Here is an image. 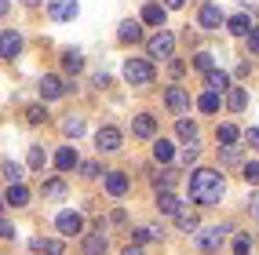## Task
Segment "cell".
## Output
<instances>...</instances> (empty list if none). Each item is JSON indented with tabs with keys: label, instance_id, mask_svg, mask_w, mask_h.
Segmentation results:
<instances>
[{
	"label": "cell",
	"instance_id": "obj_1",
	"mask_svg": "<svg viewBox=\"0 0 259 255\" xmlns=\"http://www.w3.org/2000/svg\"><path fill=\"white\" fill-rule=\"evenodd\" d=\"M223 190H227V186H223V175L215 168H197V172H190V197H194L201 208L219 204Z\"/></svg>",
	"mask_w": 259,
	"mask_h": 255
},
{
	"label": "cell",
	"instance_id": "obj_2",
	"mask_svg": "<svg viewBox=\"0 0 259 255\" xmlns=\"http://www.w3.org/2000/svg\"><path fill=\"white\" fill-rule=\"evenodd\" d=\"M124 80L132 84V88H143V84L153 80V66L146 59H128L124 62Z\"/></svg>",
	"mask_w": 259,
	"mask_h": 255
},
{
	"label": "cell",
	"instance_id": "obj_3",
	"mask_svg": "<svg viewBox=\"0 0 259 255\" xmlns=\"http://www.w3.org/2000/svg\"><path fill=\"white\" fill-rule=\"evenodd\" d=\"M146 51H150V59H171V51H176V37H171L168 29L153 33V37L146 40Z\"/></svg>",
	"mask_w": 259,
	"mask_h": 255
},
{
	"label": "cell",
	"instance_id": "obj_4",
	"mask_svg": "<svg viewBox=\"0 0 259 255\" xmlns=\"http://www.w3.org/2000/svg\"><path fill=\"white\" fill-rule=\"evenodd\" d=\"M230 233V226H208V230H201L197 233V248L201 251H219V244H223V237Z\"/></svg>",
	"mask_w": 259,
	"mask_h": 255
},
{
	"label": "cell",
	"instance_id": "obj_5",
	"mask_svg": "<svg viewBox=\"0 0 259 255\" xmlns=\"http://www.w3.org/2000/svg\"><path fill=\"white\" fill-rule=\"evenodd\" d=\"M164 106L176 113V117L190 113V91H186V88H168V91H164Z\"/></svg>",
	"mask_w": 259,
	"mask_h": 255
},
{
	"label": "cell",
	"instance_id": "obj_6",
	"mask_svg": "<svg viewBox=\"0 0 259 255\" xmlns=\"http://www.w3.org/2000/svg\"><path fill=\"white\" fill-rule=\"evenodd\" d=\"M95 146H99V153H117V149H120V131H117L113 124L99 128V131H95Z\"/></svg>",
	"mask_w": 259,
	"mask_h": 255
},
{
	"label": "cell",
	"instance_id": "obj_7",
	"mask_svg": "<svg viewBox=\"0 0 259 255\" xmlns=\"http://www.w3.org/2000/svg\"><path fill=\"white\" fill-rule=\"evenodd\" d=\"M77 0H48V15L55 22H70V19H77Z\"/></svg>",
	"mask_w": 259,
	"mask_h": 255
},
{
	"label": "cell",
	"instance_id": "obj_8",
	"mask_svg": "<svg viewBox=\"0 0 259 255\" xmlns=\"http://www.w3.org/2000/svg\"><path fill=\"white\" fill-rule=\"evenodd\" d=\"M19 51H22V37L15 29H4V33H0V55H4L8 62H15V59H19Z\"/></svg>",
	"mask_w": 259,
	"mask_h": 255
},
{
	"label": "cell",
	"instance_id": "obj_9",
	"mask_svg": "<svg viewBox=\"0 0 259 255\" xmlns=\"http://www.w3.org/2000/svg\"><path fill=\"white\" fill-rule=\"evenodd\" d=\"M197 22H201L204 29H219L223 22H227V15H223V8H219V4H201Z\"/></svg>",
	"mask_w": 259,
	"mask_h": 255
},
{
	"label": "cell",
	"instance_id": "obj_10",
	"mask_svg": "<svg viewBox=\"0 0 259 255\" xmlns=\"http://www.w3.org/2000/svg\"><path fill=\"white\" fill-rule=\"evenodd\" d=\"M66 95V80L62 77H40V98H48V102H55V98H62Z\"/></svg>",
	"mask_w": 259,
	"mask_h": 255
},
{
	"label": "cell",
	"instance_id": "obj_11",
	"mask_svg": "<svg viewBox=\"0 0 259 255\" xmlns=\"http://www.w3.org/2000/svg\"><path fill=\"white\" fill-rule=\"evenodd\" d=\"M117 40H124V44H139V40H143V22L124 19V22L117 26Z\"/></svg>",
	"mask_w": 259,
	"mask_h": 255
},
{
	"label": "cell",
	"instance_id": "obj_12",
	"mask_svg": "<svg viewBox=\"0 0 259 255\" xmlns=\"http://www.w3.org/2000/svg\"><path fill=\"white\" fill-rule=\"evenodd\" d=\"M55 226H59V233H66V237H73V233H80V215L77 212H59V219H55Z\"/></svg>",
	"mask_w": 259,
	"mask_h": 255
},
{
	"label": "cell",
	"instance_id": "obj_13",
	"mask_svg": "<svg viewBox=\"0 0 259 255\" xmlns=\"http://www.w3.org/2000/svg\"><path fill=\"white\" fill-rule=\"evenodd\" d=\"M132 131L139 135V139H153V135H157V121H153L150 113H139V117H135V124H132Z\"/></svg>",
	"mask_w": 259,
	"mask_h": 255
},
{
	"label": "cell",
	"instance_id": "obj_14",
	"mask_svg": "<svg viewBox=\"0 0 259 255\" xmlns=\"http://www.w3.org/2000/svg\"><path fill=\"white\" fill-rule=\"evenodd\" d=\"M106 248H110V241H106V233H88L84 237V255H106Z\"/></svg>",
	"mask_w": 259,
	"mask_h": 255
},
{
	"label": "cell",
	"instance_id": "obj_15",
	"mask_svg": "<svg viewBox=\"0 0 259 255\" xmlns=\"http://www.w3.org/2000/svg\"><path fill=\"white\" fill-rule=\"evenodd\" d=\"M128 186H132V182H128L124 172H106V190H110L113 197H124V193H128Z\"/></svg>",
	"mask_w": 259,
	"mask_h": 255
},
{
	"label": "cell",
	"instance_id": "obj_16",
	"mask_svg": "<svg viewBox=\"0 0 259 255\" xmlns=\"http://www.w3.org/2000/svg\"><path fill=\"white\" fill-rule=\"evenodd\" d=\"M77 164H80V161H77V149H73V146H62V149L55 153V168H59V172H73Z\"/></svg>",
	"mask_w": 259,
	"mask_h": 255
},
{
	"label": "cell",
	"instance_id": "obj_17",
	"mask_svg": "<svg viewBox=\"0 0 259 255\" xmlns=\"http://www.w3.org/2000/svg\"><path fill=\"white\" fill-rule=\"evenodd\" d=\"M4 200L11 204V208H22V204H29V190H26L22 182H11L8 193H4Z\"/></svg>",
	"mask_w": 259,
	"mask_h": 255
},
{
	"label": "cell",
	"instance_id": "obj_18",
	"mask_svg": "<svg viewBox=\"0 0 259 255\" xmlns=\"http://www.w3.org/2000/svg\"><path fill=\"white\" fill-rule=\"evenodd\" d=\"M227 29L234 33V37H248V33H252L255 26H252L248 15H234V19H227Z\"/></svg>",
	"mask_w": 259,
	"mask_h": 255
},
{
	"label": "cell",
	"instance_id": "obj_19",
	"mask_svg": "<svg viewBox=\"0 0 259 255\" xmlns=\"http://www.w3.org/2000/svg\"><path fill=\"white\" fill-rule=\"evenodd\" d=\"M164 19H168V8H161V4H146L143 8V22L146 26H164Z\"/></svg>",
	"mask_w": 259,
	"mask_h": 255
},
{
	"label": "cell",
	"instance_id": "obj_20",
	"mask_svg": "<svg viewBox=\"0 0 259 255\" xmlns=\"http://www.w3.org/2000/svg\"><path fill=\"white\" fill-rule=\"evenodd\" d=\"M204 88H208V91H227L230 88V77L223 70H212V73H204Z\"/></svg>",
	"mask_w": 259,
	"mask_h": 255
},
{
	"label": "cell",
	"instance_id": "obj_21",
	"mask_svg": "<svg viewBox=\"0 0 259 255\" xmlns=\"http://www.w3.org/2000/svg\"><path fill=\"white\" fill-rule=\"evenodd\" d=\"M157 212H164V215H176L179 212V200H176L171 190H157Z\"/></svg>",
	"mask_w": 259,
	"mask_h": 255
},
{
	"label": "cell",
	"instance_id": "obj_22",
	"mask_svg": "<svg viewBox=\"0 0 259 255\" xmlns=\"http://www.w3.org/2000/svg\"><path fill=\"white\" fill-rule=\"evenodd\" d=\"M176 226H179L183 233H194V230H197V212L179 208V212H176Z\"/></svg>",
	"mask_w": 259,
	"mask_h": 255
},
{
	"label": "cell",
	"instance_id": "obj_23",
	"mask_svg": "<svg viewBox=\"0 0 259 255\" xmlns=\"http://www.w3.org/2000/svg\"><path fill=\"white\" fill-rule=\"evenodd\" d=\"M33 251H44V255H66L62 241H44V237H37V241H29Z\"/></svg>",
	"mask_w": 259,
	"mask_h": 255
},
{
	"label": "cell",
	"instance_id": "obj_24",
	"mask_svg": "<svg viewBox=\"0 0 259 255\" xmlns=\"http://www.w3.org/2000/svg\"><path fill=\"white\" fill-rule=\"evenodd\" d=\"M62 70H66V73H80V70H84L80 51H73V47H70V51H62Z\"/></svg>",
	"mask_w": 259,
	"mask_h": 255
},
{
	"label": "cell",
	"instance_id": "obj_25",
	"mask_svg": "<svg viewBox=\"0 0 259 255\" xmlns=\"http://www.w3.org/2000/svg\"><path fill=\"white\" fill-rule=\"evenodd\" d=\"M227 106H230L234 113H241V110L248 106V91H245V88H230V95H227Z\"/></svg>",
	"mask_w": 259,
	"mask_h": 255
},
{
	"label": "cell",
	"instance_id": "obj_26",
	"mask_svg": "<svg viewBox=\"0 0 259 255\" xmlns=\"http://www.w3.org/2000/svg\"><path fill=\"white\" fill-rule=\"evenodd\" d=\"M161 226H139V230H132V237H135V244H143V241H161Z\"/></svg>",
	"mask_w": 259,
	"mask_h": 255
},
{
	"label": "cell",
	"instance_id": "obj_27",
	"mask_svg": "<svg viewBox=\"0 0 259 255\" xmlns=\"http://www.w3.org/2000/svg\"><path fill=\"white\" fill-rule=\"evenodd\" d=\"M153 157H157L161 164H168L171 157H176V146H171L168 139H157V142H153Z\"/></svg>",
	"mask_w": 259,
	"mask_h": 255
},
{
	"label": "cell",
	"instance_id": "obj_28",
	"mask_svg": "<svg viewBox=\"0 0 259 255\" xmlns=\"http://www.w3.org/2000/svg\"><path fill=\"white\" fill-rule=\"evenodd\" d=\"M62 135L80 139V135H84V117H66V121H62Z\"/></svg>",
	"mask_w": 259,
	"mask_h": 255
},
{
	"label": "cell",
	"instance_id": "obj_29",
	"mask_svg": "<svg viewBox=\"0 0 259 255\" xmlns=\"http://www.w3.org/2000/svg\"><path fill=\"white\" fill-rule=\"evenodd\" d=\"M176 131H179V139L197 142V124H194V121H186V117H179V121H176Z\"/></svg>",
	"mask_w": 259,
	"mask_h": 255
},
{
	"label": "cell",
	"instance_id": "obj_30",
	"mask_svg": "<svg viewBox=\"0 0 259 255\" xmlns=\"http://www.w3.org/2000/svg\"><path fill=\"white\" fill-rule=\"evenodd\" d=\"M215 139H219L223 146H234V142L241 139V131H237V124H219V131H215Z\"/></svg>",
	"mask_w": 259,
	"mask_h": 255
},
{
	"label": "cell",
	"instance_id": "obj_31",
	"mask_svg": "<svg viewBox=\"0 0 259 255\" xmlns=\"http://www.w3.org/2000/svg\"><path fill=\"white\" fill-rule=\"evenodd\" d=\"M197 110H201V113H215V110H219V91H204V95L197 98Z\"/></svg>",
	"mask_w": 259,
	"mask_h": 255
},
{
	"label": "cell",
	"instance_id": "obj_32",
	"mask_svg": "<svg viewBox=\"0 0 259 255\" xmlns=\"http://www.w3.org/2000/svg\"><path fill=\"white\" fill-rule=\"evenodd\" d=\"M194 66H197L201 73H212V70H215V59L208 55V51H197V55H194Z\"/></svg>",
	"mask_w": 259,
	"mask_h": 255
},
{
	"label": "cell",
	"instance_id": "obj_33",
	"mask_svg": "<svg viewBox=\"0 0 259 255\" xmlns=\"http://www.w3.org/2000/svg\"><path fill=\"white\" fill-rule=\"evenodd\" d=\"M26 161H29V168H37V172H40V168L48 164V153H44L40 146H29V157H26Z\"/></svg>",
	"mask_w": 259,
	"mask_h": 255
},
{
	"label": "cell",
	"instance_id": "obj_34",
	"mask_svg": "<svg viewBox=\"0 0 259 255\" xmlns=\"http://www.w3.org/2000/svg\"><path fill=\"white\" fill-rule=\"evenodd\" d=\"M26 121L29 124H44L48 121V110L44 106H26Z\"/></svg>",
	"mask_w": 259,
	"mask_h": 255
},
{
	"label": "cell",
	"instance_id": "obj_35",
	"mask_svg": "<svg viewBox=\"0 0 259 255\" xmlns=\"http://www.w3.org/2000/svg\"><path fill=\"white\" fill-rule=\"evenodd\" d=\"M153 182H157V190H171V182H176V172H171V168H164V172L153 175Z\"/></svg>",
	"mask_w": 259,
	"mask_h": 255
},
{
	"label": "cell",
	"instance_id": "obj_36",
	"mask_svg": "<svg viewBox=\"0 0 259 255\" xmlns=\"http://www.w3.org/2000/svg\"><path fill=\"white\" fill-rule=\"evenodd\" d=\"M4 179H8V182H22V164L4 161Z\"/></svg>",
	"mask_w": 259,
	"mask_h": 255
},
{
	"label": "cell",
	"instance_id": "obj_37",
	"mask_svg": "<svg viewBox=\"0 0 259 255\" xmlns=\"http://www.w3.org/2000/svg\"><path fill=\"white\" fill-rule=\"evenodd\" d=\"M241 179H245L248 186H255V182H259V164H255V161H248L245 168H241Z\"/></svg>",
	"mask_w": 259,
	"mask_h": 255
},
{
	"label": "cell",
	"instance_id": "obj_38",
	"mask_svg": "<svg viewBox=\"0 0 259 255\" xmlns=\"http://www.w3.org/2000/svg\"><path fill=\"white\" fill-rule=\"evenodd\" d=\"M219 157H223V164H227V168H230V164H241V149H237V146H223Z\"/></svg>",
	"mask_w": 259,
	"mask_h": 255
},
{
	"label": "cell",
	"instance_id": "obj_39",
	"mask_svg": "<svg viewBox=\"0 0 259 255\" xmlns=\"http://www.w3.org/2000/svg\"><path fill=\"white\" fill-rule=\"evenodd\" d=\"M62 193H66V182H62V179L44 182V197H62Z\"/></svg>",
	"mask_w": 259,
	"mask_h": 255
},
{
	"label": "cell",
	"instance_id": "obj_40",
	"mask_svg": "<svg viewBox=\"0 0 259 255\" xmlns=\"http://www.w3.org/2000/svg\"><path fill=\"white\" fill-rule=\"evenodd\" d=\"M252 251V237L248 233H237V241H234V255H248Z\"/></svg>",
	"mask_w": 259,
	"mask_h": 255
},
{
	"label": "cell",
	"instance_id": "obj_41",
	"mask_svg": "<svg viewBox=\"0 0 259 255\" xmlns=\"http://www.w3.org/2000/svg\"><path fill=\"white\" fill-rule=\"evenodd\" d=\"M197 157H201V149H197V142H190V146L183 149V164H197Z\"/></svg>",
	"mask_w": 259,
	"mask_h": 255
},
{
	"label": "cell",
	"instance_id": "obj_42",
	"mask_svg": "<svg viewBox=\"0 0 259 255\" xmlns=\"http://www.w3.org/2000/svg\"><path fill=\"white\" fill-rule=\"evenodd\" d=\"M80 172H84V179H99V164H80Z\"/></svg>",
	"mask_w": 259,
	"mask_h": 255
},
{
	"label": "cell",
	"instance_id": "obj_43",
	"mask_svg": "<svg viewBox=\"0 0 259 255\" xmlns=\"http://www.w3.org/2000/svg\"><path fill=\"white\" fill-rule=\"evenodd\" d=\"M248 51H252V55H259V29L248 33Z\"/></svg>",
	"mask_w": 259,
	"mask_h": 255
},
{
	"label": "cell",
	"instance_id": "obj_44",
	"mask_svg": "<svg viewBox=\"0 0 259 255\" xmlns=\"http://www.w3.org/2000/svg\"><path fill=\"white\" fill-rule=\"evenodd\" d=\"M245 139H248V146L259 149V128H248V131H245Z\"/></svg>",
	"mask_w": 259,
	"mask_h": 255
},
{
	"label": "cell",
	"instance_id": "obj_45",
	"mask_svg": "<svg viewBox=\"0 0 259 255\" xmlns=\"http://www.w3.org/2000/svg\"><path fill=\"white\" fill-rule=\"evenodd\" d=\"M248 212L259 219V193H252V197H248Z\"/></svg>",
	"mask_w": 259,
	"mask_h": 255
},
{
	"label": "cell",
	"instance_id": "obj_46",
	"mask_svg": "<svg viewBox=\"0 0 259 255\" xmlns=\"http://www.w3.org/2000/svg\"><path fill=\"white\" fill-rule=\"evenodd\" d=\"M95 88H110V77L106 73H95Z\"/></svg>",
	"mask_w": 259,
	"mask_h": 255
},
{
	"label": "cell",
	"instance_id": "obj_47",
	"mask_svg": "<svg viewBox=\"0 0 259 255\" xmlns=\"http://www.w3.org/2000/svg\"><path fill=\"white\" fill-rule=\"evenodd\" d=\"M120 255H143V248H139V244H128V248L120 251Z\"/></svg>",
	"mask_w": 259,
	"mask_h": 255
},
{
	"label": "cell",
	"instance_id": "obj_48",
	"mask_svg": "<svg viewBox=\"0 0 259 255\" xmlns=\"http://www.w3.org/2000/svg\"><path fill=\"white\" fill-rule=\"evenodd\" d=\"M186 0H164V8H183Z\"/></svg>",
	"mask_w": 259,
	"mask_h": 255
},
{
	"label": "cell",
	"instance_id": "obj_49",
	"mask_svg": "<svg viewBox=\"0 0 259 255\" xmlns=\"http://www.w3.org/2000/svg\"><path fill=\"white\" fill-rule=\"evenodd\" d=\"M245 8H252V11H255V8H259V0H245Z\"/></svg>",
	"mask_w": 259,
	"mask_h": 255
},
{
	"label": "cell",
	"instance_id": "obj_50",
	"mask_svg": "<svg viewBox=\"0 0 259 255\" xmlns=\"http://www.w3.org/2000/svg\"><path fill=\"white\" fill-rule=\"evenodd\" d=\"M26 4H37V0H26Z\"/></svg>",
	"mask_w": 259,
	"mask_h": 255
}]
</instances>
